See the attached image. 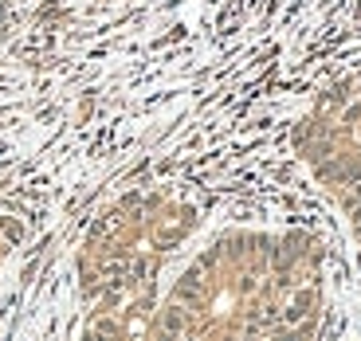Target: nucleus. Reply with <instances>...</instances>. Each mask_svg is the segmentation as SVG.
I'll return each instance as SVG.
<instances>
[{
	"label": "nucleus",
	"instance_id": "f257e3e1",
	"mask_svg": "<svg viewBox=\"0 0 361 341\" xmlns=\"http://www.w3.org/2000/svg\"><path fill=\"white\" fill-rule=\"evenodd\" d=\"M322 247L307 235H228L165 302V333H310Z\"/></svg>",
	"mask_w": 361,
	"mask_h": 341
},
{
	"label": "nucleus",
	"instance_id": "f03ea898",
	"mask_svg": "<svg viewBox=\"0 0 361 341\" xmlns=\"http://www.w3.org/2000/svg\"><path fill=\"white\" fill-rule=\"evenodd\" d=\"M298 153L361 252V71H350L318 94L298 126Z\"/></svg>",
	"mask_w": 361,
	"mask_h": 341
}]
</instances>
